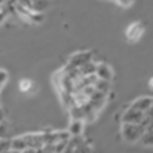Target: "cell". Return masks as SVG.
<instances>
[{
	"label": "cell",
	"instance_id": "obj_6",
	"mask_svg": "<svg viewBox=\"0 0 153 153\" xmlns=\"http://www.w3.org/2000/svg\"><path fill=\"white\" fill-rule=\"evenodd\" d=\"M83 128H85V120H83V119H71L70 126H68V134H70V137L82 135V134H83Z\"/></svg>",
	"mask_w": 153,
	"mask_h": 153
},
{
	"label": "cell",
	"instance_id": "obj_23",
	"mask_svg": "<svg viewBox=\"0 0 153 153\" xmlns=\"http://www.w3.org/2000/svg\"><path fill=\"white\" fill-rule=\"evenodd\" d=\"M152 129H153V123H152Z\"/></svg>",
	"mask_w": 153,
	"mask_h": 153
},
{
	"label": "cell",
	"instance_id": "obj_19",
	"mask_svg": "<svg viewBox=\"0 0 153 153\" xmlns=\"http://www.w3.org/2000/svg\"><path fill=\"white\" fill-rule=\"evenodd\" d=\"M4 18H6V13H4V12H3V10L0 9V24H1V22L4 21Z\"/></svg>",
	"mask_w": 153,
	"mask_h": 153
},
{
	"label": "cell",
	"instance_id": "obj_2",
	"mask_svg": "<svg viewBox=\"0 0 153 153\" xmlns=\"http://www.w3.org/2000/svg\"><path fill=\"white\" fill-rule=\"evenodd\" d=\"M152 117L146 116L144 111L141 110H137V108H131L128 107V110L123 113L122 116V122H128V123H143L146 128H147V123L150 122Z\"/></svg>",
	"mask_w": 153,
	"mask_h": 153
},
{
	"label": "cell",
	"instance_id": "obj_12",
	"mask_svg": "<svg viewBox=\"0 0 153 153\" xmlns=\"http://www.w3.org/2000/svg\"><path fill=\"white\" fill-rule=\"evenodd\" d=\"M48 6H49V1L48 0H31V9L33 10L43 12Z\"/></svg>",
	"mask_w": 153,
	"mask_h": 153
},
{
	"label": "cell",
	"instance_id": "obj_15",
	"mask_svg": "<svg viewBox=\"0 0 153 153\" xmlns=\"http://www.w3.org/2000/svg\"><path fill=\"white\" fill-rule=\"evenodd\" d=\"M114 3L120 7H129V6H132L134 0H114Z\"/></svg>",
	"mask_w": 153,
	"mask_h": 153
},
{
	"label": "cell",
	"instance_id": "obj_10",
	"mask_svg": "<svg viewBox=\"0 0 153 153\" xmlns=\"http://www.w3.org/2000/svg\"><path fill=\"white\" fill-rule=\"evenodd\" d=\"M94 88L100 92H104V94H108L110 92V80H104V79H98L95 80L94 83Z\"/></svg>",
	"mask_w": 153,
	"mask_h": 153
},
{
	"label": "cell",
	"instance_id": "obj_5",
	"mask_svg": "<svg viewBox=\"0 0 153 153\" xmlns=\"http://www.w3.org/2000/svg\"><path fill=\"white\" fill-rule=\"evenodd\" d=\"M95 76L98 77V79H104V80H110L111 82V79H113V70H111V67L108 65V64H97V67H95Z\"/></svg>",
	"mask_w": 153,
	"mask_h": 153
},
{
	"label": "cell",
	"instance_id": "obj_1",
	"mask_svg": "<svg viewBox=\"0 0 153 153\" xmlns=\"http://www.w3.org/2000/svg\"><path fill=\"white\" fill-rule=\"evenodd\" d=\"M146 131V126L143 123H128V122H122V128H120V135L123 137L125 141L128 143H135L140 140V137L143 135V132Z\"/></svg>",
	"mask_w": 153,
	"mask_h": 153
},
{
	"label": "cell",
	"instance_id": "obj_25",
	"mask_svg": "<svg viewBox=\"0 0 153 153\" xmlns=\"http://www.w3.org/2000/svg\"><path fill=\"white\" fill-rule=\"evenodd\" d=\"M0 9H1V6H0Z\"/></svg>",
	"mask_w": 153,
	"mask_h": 153
},
{
	"label": "cell",
	"instance_id": "obj_7",
	"mask_svg": "<svg viewBox=\"0 0 153 153\" xmlns=\"http://www.w3.org/2000/svg\"><path fill=\"white\" fill-rule=\"evenodd\" d=\"M150 104H152V98H150V97H140V98H137L135 101L132 102L129 107H131V108L141 110V111H146V110L150 107Z\"/></svg>",
	"mask_w": 153,
	"mask_h": 153
},
{
	"label": "cell",
	"instance_id": "obj_17",
	"mask_svg": "<svg viewBox=\"0 0 153 153\" xmlns=\"http://www.w3.org/2000/svg\"><path fill=\"white\" fill-rule=\"evenodd\" d=\"M7 135V126L4 122H0V138H6Z\"/></svg>",
	"mask_w": 153,
	"mask_h": 153
},
{
	"label": "cell",
	"instance_id": "obj_13",
	"mask_svg": "<svg viewBox=\"0 0 153 153\" xmlns=\"http://www.w3.org/2000/svg\"><path fill=\"white\" fill-rule=\"evenodd\" d=\"M18 88H19L21 92H28V91L33 88V82H31L30 79H22V80H19Z\"/></svg>",
	"mask_w": 153,
	"mask_h": 153
},
{
	"label": "cell",
	"instance_id": "obj_11",
	"mask_svg": "<svg viewBox=\"0 0 153 153\" xmlns=\"http://www.w3.org/2000/svg\"><path fill=\"white\" fill-rule=\"evenodd\" d=\"M140 140H141V143L144 146H153V129L150 126L146 128V131L143 132V135L140 137Z\"/></svg>",
	"mask_w": 153,
	"mask_h": 153
},
{
	"label": "cell",
	"instance_id": "obj_8",
	"mask_svg": "<svg viewBox=\"0 0 153 153\" xmlns=\"http://www.w3.org/2000/svg\"><path fill=\"white\" fill-rule=\"evenodd\" d=\"M27 149V143L24 140V137H16L10 140V149L9 152H24Z\"/></svg>",
	"mask_w": 153,
	"mask_h": 153
},
{
	"label": "cell",
	"instance_id": "obj_22",
	"mask_svg": "<svg viewBox=\"0 0 153 153\" xmlns=\"http://www.w3.org/2000/svg\"><path fill=\"white\" fill-rule=\"evenodd\" d=\"M4 1H6V0H0V6H1V4H3Z\"/></svg>",
	"mask_w": 153,
	"mask_h": 153
},
{
	"label": "cell",
	"instance_id": "obj_3",
	"mask_svg": "<svg viewBox=\"0 0 153 153\" xmlns=\"http://www.w3.org/2000/svg\"><path fill=\"white\" fill-rule=\"evenodd\" d=\"M92 59V53L91 52H79V53H73L68 59V64L65 67V70H71V68H77L82 64H85L86 61Z\"/></svg>",
	"mask_w": 153,
	"mask_h": 153
},
{
	"label": "cell",
	"instance_id": "obj_9",
	"mask_svg": "<svg viewBox=\"0 0 153 153\" xmlns=\"http://www.w3.org/2000/svg\"><path fill=\"white\" fill-rule=\"evenodd\" d=\"M95 67H97V64H94L92 61H86L85 64L77 67V70H79V73L82 76H88V74H94L95 73Z\"/></svg>",
	"mask_w": 153,
	"mask_h": 153
},
{
	"label": "cell",
	"instance_id": "obj_24",
	"mask_svg": "<svg viewBox=\"0 0 153 153\" xmlns=\"http://www.w3.org/2000/svg\"><path fill=\"white\" fill-rule=\"evenodd\" d=\"M0 89H1V85H0Z\"/></svg>",
	"mask_w": 153,
	"mask_h": 153
},
{
	"label": "cell",
	"instance_id": "obj_21",
	"mask_svg": "<svg viewBox=\"0 0 153 153\" xmlns=\"http://www.w3.org/2000/svg\"><path fill=\"white\" fill-rule=\"evenodd\" d=\"M149 88H150V89L153 91V77L150 79V80H149Z\"/></svg>",
	"mask_w": 153,
	"mask_h": 153
},
{
	"label": "cell",
	"instance_id": "obj_14",
	"mask_svg": "<svg viewBox=\"0 0 153 153\" xmlns=\"http://www.w3.org/2000/svg\"><path fill=\"white\" fill-rule=\"evenodd\" d=\"M10 149V140L6 137V138H0V153L1 152H9Z\"/></svg>",
	"mask_w": 153,
	"mask_h": 153
},
{
	"label": "cell",
	"instance_id": "obj_4",
	"mask_svg": "<svg viewBox=\"0 0 153 153\" xmlns=\"http://www.w3.org/2000/svg\"><path fill=\"white\" fill-rule=\"evenodd\" d=\"M144 33V25L141 22H132L126 28V39L129 42H138Z\"/></svg>",
	"mask_w": 153,
	"mask_h": 153
},
{
	"label": "cell",
	"instance_id": "obj_16",
	"mask_svg": "<svg viewBox=\"0 0 153 153\" xmlns=\"http://www.w3.org/2000/svg\"><path fill=\"white\" fill-rule=\"evenodd\" d=\"M7 79H9L7 71H6V70H3V68H0V85L3 86V85L7 82Z\"/></svg>",
	"mask_w": 153,
	"mask_h": 153
},
{
	"label": "cell",
	"instance_id": "obj_18",
	"mask_svg": "<svg viewBox=\"0 0 153 153\" xmlns=\"http://www.w3.org/2000/svg\"><path fill=\"white\" fill-rule=\"evenodd\" d=\"M146 113V116H149V117H153V98H152V104H150V107L144 111Z\"/></svg>",
	"mask_w": 153,
	"mask_h": 153
},
{
	"label": "cell",
	"instance_id": "obj_20",
	"mask_svg": "<svg viewBox=\"0 0 153 153\" xmlns=\"http://www.w3.org/2000/svg\"><path fill=\"white\" fill-rule=\"evenodd\" d=\"M0 122H4V110L0 108Z\"/></svg>",
	"mask_w": 153,
	"mask_h": 153
}]
</instances>
